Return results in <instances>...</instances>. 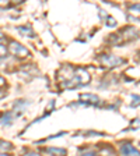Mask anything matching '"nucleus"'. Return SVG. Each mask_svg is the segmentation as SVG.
Wrapping results in <instances>:
<instances>
[{
  "mask_svg": "<svg viewBox=\"0 0 140 156\" xmlns=\"http://www.w3.org/2000/svg\"><path fill=\"white\" fill-rule=\"evenodd\" d=\"M0 156H10L9 153H0Z\"/></svg>",
  "mask_w": 140,
  "mask_h": 156,
  "instance_id": "obj_18",
  "label": "nucleus"
},
{
  "mask_svg": "<svg viewBox=\"0 0 140 156\" xmlns=\"http://www.w3.org/2000/svg\"><path fill=\"white\" fill-rule=\"evenodd\" d=\"M137 38H139V31L134 27H126L119 34H115L114 38H111V42L114 45H122V43L131 42Z\"/></svg>",
  "mask_w": 140,
  "mask_h": 156,
  "instance_id": "obj_1",
  "label": "nucleus"
},
{
  "mask_svg": "<svg viewBox=\"0 0 140 156\" xmlns=\"http://www.w3.org/2000/svg\"><path fill=\"white\" fill-rule=\"evenodd\" d=\"M129 11H131L132 14H139V16H140V3L132 4V6L129 7Z\"/></svg>",
  "mask_w": 140,
  "mask_h": 156,
  "instance_id": "obj_12",
  "label": "nucleus"
},
{
  "mask_svg": "<svg viewBox=\"0 0 140 156\" xmlns=\"http://www.w3.org/2000/svg\"><path fill=\"white\" fill-rule=\"evenodd\" d=\"M45 152L51 156H66L67 155V151L62 149V148H48V149H45Z\"/></svg>",
  "mask_w": 140,
  "mask_h": 156,
  "instance_id": "obj_6",
  "label": "nucleus"
},
{
  "mask_svg": "<svg viewBox=\"0 0 140 156\" xmlns=\"http://www.w3.org/2000/svg\"><path fill=\"white\" fill-rule=\"evenodd\" d=\"M27 106H28V103H27V102H24V101H17L16 103H14V106H13V110H14V113L21 114V113H23V112L27 109Z\"/></svg>",
  "mask_w": 140,
  "mask_h": 156,
  "instance_id": "obj_7",
  "label": "nucleus"
},
{
  "mask_svg": "<svg viewBox=\"0 0 140 156\" xmlns=\"http://www.w3.org/2000/svg\"><path fill=\"white\" fill-rule=\"evenodd\" d=\"M119 151L123 156H140V152L131 144H122Z\"/></svg>",
  "mask_w": 140,
  "mask_h": 156,
  "instance_id": "obj_4",
  "label": "nucleus"
},
{
  "mask_svg": "<svg viewBox=\"0 0 140 156\" xmlns=\"http://www.w3.org/2000/svg\"><path fill=\"white\" fill-rule=\"evenodd\" d=\"M3 85H6V81L3 77H0V87H3Z\"/></svg>",
  "mask_w": 140,
  "mask_h": 156,
  "instance_id": "obj_17",
  "label": "nucleus"
},
{
  "mask_svg": "<svg viewBox=\"0 0 140 156\" xmlns=\"http://www.w3.org/2000/svg\"><path fill=\"white\" fill-rule=\"evenodd\" d=\"M10 52H11L13 56H16V57H29L28 50H27L21 43L16 42V41H11V42H10Z\"/></svg>",
  "mask_w": 140,
  "mask_h": 156,
  "instance_id": "obj_3",
  "label": "nucleus"
},
{
  "mask_svg": "<svg viewBox=\"0 0 140 156\" xmlns=\"http://www.w3.org/2000/svg\"><path fill=\"white\" fill-rule=\"evenodd\" d=\"M11 149H13V144L11 142H9V141H0V153L9 152Z\"/></svg>",
  "mask_w": 140,
  "mask_h": 156,
  "instance_id": "obj_9",
  "label": "nucleus"
},
{
  "mask_svg": "<svg viewBox=\"0 0 140 156\" xmlns=\"http://www.w3.org/2000/svg\"><path fill=\"white\" fill-rule=\"evenodd\" d=\"M132 106H139L140 105V96L139 95H132Z\"/></svg>",
  "mask_w": 140,
  "mask_h": 156,
  "instance_id": "obj_13",
  "label": "nucleus"
},
{
  "mask_svg": "<svg viewBox=\"0 0 140 156\" xmlns=\"http://www.w3.org/2000/svg\"><path fill=\"white\" fill-rule=\"evenodd\" d=\"M100 63H101V66H104L107 68H114V67L123 64L125 60L116 57L114 55H102V56H100Z\"/></svg>",
  "mask_w": 140,
  "mask_h": 156,
  "instance_id": "obj_2",
  "label": "nucleus"
},
{
  "mask_svg": "<svg viewBox=\"0 0 140 156\" xmlns=\"http://www.w3.org/2000/svg\"><path fill=\"white\" fill-rule=\"evenodd\" d=\"M78 156H97V155H95V152L93 149L87 148V149H81V151H80V152H78Z\"/></svg>",
  "mask_w": 140,
  "mask_h": 156,
  "instance_id": "obj_11",
  "label": "nucleus"
},
{
  "mask_svg": "<svg viewBox=\"0 0 140 156\" xmlns=\"http://www.w3.org/2000/svg\"><path fill=\"white\" fill-rule=\"evenodd\" d=\"M7 55V49L3 46V43L0 42V57H6Z\"/></svg>",
  "mask_w": 140,
  "mask_h": 156,
  "instance_id": "obj_14",
  "label": "nucleus"
},
{
  "mask_svg": "<svg viewBox=\"0 0 140 156\" xmlns=\"http://www.w3.org/2000/svg\"><path fill=\"white\" fill-rule=\"evenodd\" d=\"M23 156H41L39 153H36V152H27L25 155H23Z\"/></svg>",
  "mask_w": 140,
  "mask_h": 156,
  "instance_id": "obj_15",
  "label": "nucleus"
},
{
  "mask_svg": "<svg viewBox=\"0 0 140 156\" xmlns=\"http://www.w3.org/2000/svg\"><path fill=\"white\" fill-rule=\"evenodd\" d=\"M81 99V105H91V106H98L100 105V98L95 95H90V94H83L80 95Z\"/></svg>",
  "mask_w": 140,
  "mask_h": 156,
  "instance_id": "obj_5",
  "label": "nucleus"
},
{
  "mask_svg": "<svg viewBox=\"0 0 140 156\" xmlns=\"http://www.w3.org/2000/svg\"><path fill=\"white\" fill-rule=\"evenodd\" d=\"M6 92H4V91H2V89H0V99H3V98H6Z\"/></svg>",
  "mask_w": 140,
  "mask_h": 156,
  "instance_id": "obj_16",
  "label": "nucleus"
},
{
  "mask_svg": "<svg viewBox=\"0 0 140 156\" xmlns=\"http://www.w3.org/2000/svg\"><path fill=\"white\" fill-rule=\"evenodd\" d=\"M11 123H13V114L11 113H4L3 116L0 117V124H3V126H10Z\"/></svg>",
  "mask_w": 140,
  "mask_h": 156,
  "instance_id": "obj_8",
  "label": "nucleus"
},
{
  "mask_svg": "<svg viewBox=\"0 0 140 156\" xmlns=\"http://www.w3.org/2000/svg\"><path fill=\"white\" fill-rule=\"evenodd\" d=\"M18 31L21 34H25V36H29V38L34 36V32H32V29H31V27H20Z\"/></svg>",
  "mask_w": 140,
  "mask_h": 156,
  "instance_id": "obj_10",
  "label": "nucleus"
}]
</instances>
